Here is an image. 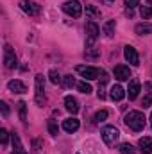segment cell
Wrapping results in <instances>:
<instances>
[{"instance_id":"6da1fadb","label":"cell","mask_w":152,"mask_h":154,"mask_svg":"<svg viewBox=\"0 0 152 154\" xmlns=\"http://www.w3.org/2000/svg\"><path fill=\"white\" fill-rule=\"evenodd\" d=\"M123 122L132 131H143V127L147 124V118H145V115L141 111H129L125 115V118H123Z\"/></svg>"},{"instance_id":"7a4b0ae2","label":"cell","mask_w":152,"mask_h":154,"mask_svg":"<svg viewBox=\"0 0 152 154\" xmlns=\"http://www.w3.org/2000/svg\"><path fill=\"white\" fill-rule=\"evenodd\" d=\"M75 70H77V74H81V75L84 77L86 81H93V79H99V77L104 74L102 70H99V68H95V66H86V65H79Z\"/></svg>"},{"instance_id":"3957f363","label":"cell","mask_w":152,"mask_h":154,"mask_svg":"<svg viewBox=\"0 0 152 154\" xmlns=\"http://www.w3.org/2000/svg\"><path fill=\"white\" fill-rule=\"evenodd\" d=\"M120 138V131L114 127V125H106L102 129V140L108 143V145H114Z\"/></svg>"},{"instance_id":"277c9868","label":"cell","mask_w":152,"mask_h":154,"mask_svg":"<svg viewBox=\"0 0 152 154\" xmlns=\"http://www.w3.org/2000/svg\"><path fill=\"white\" fill-rule=\"evenodd\" d=\"M63 11H65L68 16H72V18H79V16L82 14V5H81V2H77V0H68V2L63 4Z\"/></svg>"},{"instance_id":"5b68a950","label":"cell","mask_w":152,"mask_h":154,"mask_svg":"<svg viewBox=\"0 0 152 154\" xmlns=\"http://www.w3.org/2000/svg\"><path fill=\"white\" fill-rule=\"evenodd\" d=\"M4 65L9 70H13V68L18 66V59H16V54H14V50H13L11 45H5L4 47Z\"/></svg>"},{"instance_id":"8992f818","label":"cell","mask_w":152,"mask_h":154,"mask_svg":"<svg viewBox=\"0 0 152 154\" xmlns=\"http://www.w3.org/2000/svg\"><path fill=\"white\" fill-rule=\"evenodd\" d=\"M86 34H88V41H86V47L90 48L95 41H97V38H99V34H100V29H99V25L93 22V20H90L88 23H86Z\"/></svg>"},{"instance_id":"52a82bcc","label":"cell","mask_w":152,"mask_h":154,"mask_svg":"<svg viewBox=\"0 0 152 154\" xmlns=\"http://www.w3.org/2000/svg\"><path fill=\"white\" fill-rule=\"evenodd\" d=\"M34 100L38 106H43L45 104V77L36 75V93H34Z\"/></svg>"},{"instance_id":"ba28073f","label":"cell","mask_w":152,"mask_h":154,"mask_svg":"<svg viewBox=\"0 0 152 154\" xmlns=\"http://www.w3.org/2000/svg\"><path fill=\"white\" fill-rule=\"evenodd\" d=\"M20 7H22L29 16H38L39 13H41V7H39L36 2H32V0H22V2H20Z\"/></svg>"},{"instance_id":"9c48e42d","label":"cell","mask_w":152,"mask_h":154,"mask_svg":"<svg viewBox=\"0 0 152 154\" xmlns=\"http://www.w3.org/2000/svg\"><path fill=\"white\" fill-rule=\"evenodd\" d=\"M123 57H125L132 66H138V65H140V56H138L136 48H134V47H131V45L123 47Z\"/></svg>"},{"instance_id":"30bf717a","label":"cell","mask_w":152,"mask_h":154,"mask_svg":"<svg viewBox=\"0 0 152 154\" xmlns=\"http://www.w3.org/2000/svg\"><path fill=\"white\" fill-rule=\"evenodd\" d=\"M113 74H114V79H118V81H129L131 70H129V66H125V65H116Z\"/></svg>"},{"instance_id":"8fae6325","label":"cell","mask_w":152,"mask_h":154,"mask_svg":"<svg viewBox=\"0 0 152 154\" xmlns=\"http://www.w3.org/2000/svg\"><path fill=\"white\" fill-rule=\"evenodd\" d=\"M7 88H9L13 93H25V91H27V86H25L22 81H18V79L9 81V82H7Z\"/></svg>"},{"instance_id":"7c38bea8","label":"cell","mask_w":152,"mask_h":154,"mask_svg":"<svg viewBox=\"0 0 152 154\" xmlns=\"http://www.w3.org/2000/svg\"><path fill=\"white\" fill-rule=\"evenodd\" d=\"M65 108H66V111H70L72 115H75L77 111H79V102H77L75 97H72V95L65 97Z\"/></svg>"},{"instance_id":"4fadbf2b","label":"cell","mask_w":152,"mask_h":154,"mask_svg":"<svg viewBox=\"0 0 152 154\" xmlns=\"http://www.w3.org/2000/svg\"><path fill=\"white\" fill-rule=\"evenodd\" d=\"M79 120L74 118V116H70V118H66L65 122H63V129L66 131V133H75L77 129H79Z\"/></svg>"},{"instance_id":"5bb4252c","label":"cell","mask_w":152,"mask_h":154,"mask_svg":"<svg viewBox=\"0 0 152 154\" xmlns=\"http://www.w3.org/2000/svg\"><path fill=\"white\" fill-rule=\"evenodd\" d=\"M140 91H141V88H140V82H138L136 79H132V81H131V84H129V90H127V95H129V99H131V100H134V99L140 95Z\"/></svg>"},{"instance_id":"9a60e30c","label":"cell","mask_w":152,"mask_h":154,"mask_svg":"<svg viewBox=\"0 0 152 154\" xmlns=\"http://www.w3.org/2000/svg\"><path fill=\"white\" fill-rule=\"evenodd\" d=\"M138 145H140V151L143 154H152V138H149V136L140 138Z\"/></svg>"},{"instance_id":"2e32d148","label":"cell","mask_w":152,"mask_h":154,"mask_svg":"<svg viewBox=\"0 0 152 154\" xmlns=\"http://www.w3.org/2000/svg\"><path fill=\"white\" fill-rule=\"evenodd\" d=\"M109 97H111L113 100H116V102H118V100H122V99L125 97V90H123L120 84H114L113 88L109 90Z\"/></svg>"},{"instance_id":"e0dca14e","label":"cell","mask_w":152,"mask_h":154,"mask_svg":"<svg viewBox=\"0 0 152 154\" xmlns=\"http://www.w3.org/2000/svg\"><path fill=\"white\" fill-rule=\"evenodd\" d=\"M11 142H13V152L11 154H27L25 149H23V145H22V140H20L18 134H13V136H11Z\"/></svg>"},{"instance_id":"ac0fdd59","label":"cell","mask_w":152,"mask_h":154,"mask_svg":"<svg viewBox=\"0 0 152 154\" xmlns=\"http://www.w3.org/2000/svg\"><path fill=\"white\" fill-rule=\"evenodd\" d=\"M134 31H136V34H140V36H143V34H152V23H138V25L134 27Z\"/></svg>"},{"instance_id":"d6986e66","label":"cell","mask_w":152,"mask_h":154,"mask_svg":"<svg viewBox=\"0 0 152 154\" xmlns=\"http://www.w3.org/2000/svg\"><path fill=\"white\" fill-rule=\"evenodd\" d=\"M114 27H116L114 20H109V22H106V23L102 25V32H104L108 38H111V36L114 34Z\"/></svg>"},{"instance_id":"ffe728a7","label":"cell","mask_w":152,"mask_h":154,"mask_svg":"<svg viewBox=\"0 0 152 154\" xmlns=\"http://www.w3.org/2000/svg\"><path fill=\"white\" fill-rule=\"evenodd\" d=\"M86 14H88L91 20H95V18H100V11H99V9H95L93 5H86Z\"/></svg>"},{"instance_id":"44dd1931","label":"cell","mask_w":152,"mask_h":154,"mask_svg":"<svg viewBox=\"0 0 152 154\" xmlns=\"http://www.w3.org/2000/svg\"><path fill=\"white\" fill-rule=\"evenodd\" d=\"M77 90L79 91H82V93H91V86H90V82H86V81H82V82H77Z\"/></svg>"},{"instance_id":"7402d4cb","label":"cell","mask_w":152,"mask_h":154,"mask_svg":"<svg viewBox=\"0 0 152 154\" xmlns=\"http://www.w3.org/2000/svg\"><path fill=\"white\" fill-rule=\"evenodd\" d=\"M106 81H108V77H106V74H104L102 82L99 84V99H106Z\"/></svg>"},{"instance_id":"603a6c76","label":"cell","mask_w":152,"mask_h":154,"mask_svg":"<svg viewBox=\"0 0 152 154\" xmlns=\"http://www.w3.org/2000/svg\"><path fill=\"white\" fill-rule=\"evenodd\" d=\"M120 152L122 154H136V149L131 143H122L120 145Z\"/></svg>"},{"instance_id":"cb8c5ba5","label":"cell","mask_w":152,"mask_h":154,"mask_svg":"<svg viewBox=\"0 0 152 154\" xmlns=\"http://www.w3.org/2000/svg\"><path fill=\"white\" fill-rule=\"evenodd\" d=\"M18 109H20V118L23 122H27V104L25 102H20L18 104Z\"/></svg>"},{"instance_id":"d4e9b609","label":"cell","mask_w":152,"mask_h":154,"mask_svg":"<svg viewBox=\"0 0 152 154\" xmlns=\"http://www.w3.org/2000/svg\"><path fill=\"white\" fill-rule=\"evenodd\" d=\"M63 84H65L66 88H74V86H77L75 79H74L72 75H65V77H63Z\"/></svg>"},{"instance_id":"484cf974","label":"cell","mask_w":152,"mask_h":154,"mask_svg":"<svg viewBox=\"0 0 152 154\" xmlns=\"http://www.w3.org/2000/svg\"><path fill=\"white\" fill-rule=\"evenodd\" d=\"M48 75H50V81H52L54 84H59V82H63V77L59 75L56 70H50V74H48Z\"/></svg>"},{"instance_id":"4316f807","label":"cell","mask_w":152,"mask_h":154,"mask_svg":"<svg viewBox=\"0 0 152 154\" xmlns=\"http://www.w3.org/2000/svg\"><path fill=\"white\" fill-rule=\"evenodd\" d=\"M140 14H141L143 20H149V18H152V9L150 7H141L140 9Z\"/></svg>"},{"instance_id":"83f0119b","label":"cell","mask_w":152,"mask_h":154,"mask_svg":"<svg viewBox=\"0 0 152 154\" xmlns=\"http://www.w3.org/2000/svg\"><path fill=\"white\" fill-rule=\"evenodd\" d=\"M106 118H108V111H106V109H102V111H99V113L95 115V122H99V124H100V122H104Z\"/></svg>"},{"instance_id":"f1b7e54d","label":"cell","mask_w":152,"mask_h":154,"mask_svg":"<svg viewBox=\"0 0 152 154\" xmlns=\"http://www.w3.org/2000/svg\"><path fill=\"white\" fill-rule=\"evenodd\" d=\"M48 131H50V134H52V136H56V134H57V125H56V122H54V120H48Z\"/></svg>"},{"instance_id":"f546056e","label":"cell","mask_w":152,"mask_h":154,"mask_svg":"<svg viewBox=\"0 0 152 154\" xmlns=\"http://www.w3.org/2000/svg\"><path fill=\"white\" fill-rule=\"evenodd\" d=\"M7 138H9V133L5 129H0V142H2V145L7 143Z\"/></svg>"},{"instance_id":"4dcf8cb0","label":"cell","mask_w":152,"mask_h":154,"mask_svg":"<svg viewBox=\"0 0 152 154\" xmlns=\"http://www.w3.org/2000/svg\"><path fill=\"white\" fill-rule=\"evenodd\" d=\"M123 2H125V7H127V9H134V7L140 4V0H123Z\"/></svg>"},{"instance_id":"1f68e13d","label":"cell","mask_w":152,"mask_h":154,"mask_svg":"<svg viewBox=\"0 0 152 154\" xmlns=\"http://www.w3.org/2000/svg\"><path fill=\"white\" fill-rule=\"evenodd\" d=\"M0 109H2V115H4V116H7V115H9V108H7V104H5L4 100L0 102Z\"/></svg>"},{"instance_id":"d6a6232c","label":"cell","mask_w":152,"mask_h":154,"mask_svg":"<svg viewBox=\"0 0 152 154\" xmlns=\"http://www.w3.org/2000/svg\"><path fill=\"white\" fill-rule=\"evenodd\" d=\"M150 104H152V99L149 95H145V99H143V108H149Z\"/></svg>"},{"instance_id":"836d02e7","label":"cell","mask_w":152,"mask_h":154,"mask_svg":"<svg viewBox=\"0 0 152 154\" xmlns=\"http://www.w3.org/2000/svg\"><path fill=\"white\" fill-rule=\"evenodd\" d=\"M145 90H149V91H147V95L152 99V82H147V84H145Z\"/></svg>"},{"instance_id":"e575fe53","label":"cell","mask_w":152,"mask_h":154,"mask_svg":"<svg viewBox=\"0 0 152 154\" xmlns=\"http://www.w3.org/2000/svg\"><path fill=\"white\" fill-rule=\"evenodd\" d=\"M102 2H104L106 5H111V4H114V0H102Z\"/></svg>"},{"instance_id":"d590c367","label":"cell","mask_w":152,"mask_h":154,"mask_svg":"<svg viewBox=\"0 0 152 154\" xmlns=\"http://www.w3.org/2000/svg\"><path fill=\"white\" fill-rule=\"evenodd\" d=\"M150 129H152V113H150Z\"/></svg>"},{"instance_id":"8d00e7d4","label":"cell","mask_w":152,"mask_h":154,"mask_svg":"<svg viewBox=\"0 0 152 154\" xmlns=\"http://www.w3.org/2000/svg\"><path fill=\"white\" fill-rule=\"evenodd\" d=\"M149 4H150V5H152V0H149Z\"/></svg>"}]
</instances>
